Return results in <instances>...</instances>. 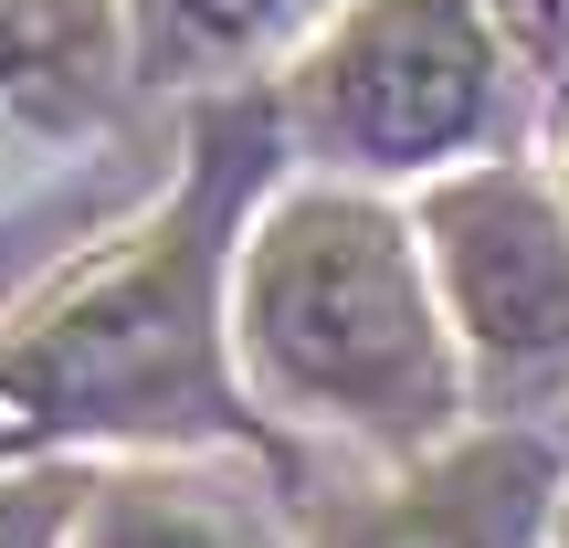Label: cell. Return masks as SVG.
<instances>
[{"instance_id": "obj_1", "label": "cell", "mask_w": 569, "mask_h": 548, "mask_svg": "<svg viewBox=\"0 0 569 548\" xmlns=\"http://www.w3.org/2000/svg\"><path fill=\"white\" fill-rule=\"evenodd\" d=\"M232 348L253 401H274L327 444H359L369 465H411L475 422L432 253L411 211L369 180H306L243 222Z\"/></svg>"}, {"instance_id": "obj_2", "label": "cell", "mask_w": 569, "mask_h": 548, "mask_svg": "<svg viewBox=\"0 0 569 548\" xmlns=\"http://www.w3.org/2000/svg\"><path fill=\"white\" fill-rule=\"evenodd\" d=\"M284 117H222L211 169L138 232L127 253L84 265L53 306H32L0 348V454L63 444V432H243L222 380L232 338V243H243V190L264 169Z\"/></svg>"}, {"instance_id": "obj_3", "label": "cell", "mask_w": 569, "mask_h": 548, "mask_svg": "<svg viewBox=\"0 0 569 548\" xmlns=\"http://www.w3.org/2000/svg\"><path fill=\"white\" fill-rule=\"evenodd\" d=\"M284 138L327 180H443L517 127L507 42L486 0H338L284 74Z\"/></svg>"}, {"instance_id": "obj_4", "label": "cell", "mask_w": 569, "mask_h": 548, "mask_svg": "<svg viewBox=\"0 0 569 548\" xmlns=\"http://www.w3.org/2000/svg\"><path fill=\"white\" fill-rule=\"evenodd\" d=\"M411 232L432 253V296L465 348L475 411L517 422V411L569 390V180L528 159H465L422 180Z\"/></svg>"}, {"instance_id": "obj_5", "label": "cell", "mask_w": 569, "mask_h": 548, "mask_svg": "<svg viewBox=\"0 0 569 548\" xmlns=\"http://www.w3.org/2000/svg\"><path fill=\"white\" fill-rule=\"evenodd\" d=\"M559 507L549 432H453L306 517L296 548H538Z\"/></svg>"}, {"instance_id": "obj_6", "label": "cell", "mask_w": 569, "mask_h": 548, "mask_svg": "<svg viewBox=\"0 0 569 548\" xmlns=\"http://www.w3.org/2000/svg\"><path fill=\"white\" fill-rule=\"evenodd\" d=\"M84 548H284L264 486L222 465H159L84 486Z\"/></svg>"}, {"instance_id": "obj_7", "label": "cell", "mask_w": 569, "mask_h": 548, "mask_svg": "<svg viewBox=\"0 0 569 548\" xmlns=\"http://www.w3.org/2000/svg\"><path fill=\"white\" fill-rule=\"evenodd\" d=\"M0 96L74 127L117 96V0H0Z\"/></svg>"}, {"instance_id": "obj_8", "label": "cell", "mask_w": 569, "mask_h": 548, "mask_svg": "<svg viewBox=\"0 0 569 548\" xmlns=\"http://www.w3.org/2000/svg\"><path fill=\"white\" fill-rule=\"evenodd\" d=\"M306 0H138V53L148 74H201V63H243L296 21Z\"/></svg>"}, {"instance_id": "obj_9", "label": "cell", "mask_w": 569, "mask_h": 548, "mask_svg": "<svg viewBox=\"0 0 569 548\" xmlns=\"http://www.w3.org/2000/svg\"><path fill=\"white\" fill-rule=\"evenodd\" d=\"M74 507H84L74 475H21V486H0V548H53L74 528Z\"/></svg>"}, {"instance_id": "obj_10", "label": "cell", "mask_w": 569, "mask_h": 548, "mask_svg": "<svg viewBox=\"0 0 569 548\" xmlns=\"http://www.w3.org/2000/svg\"><path fill=\"white\" fill-rule=\"evenodd\" d=\"M549 548H569V486H559V507H549Z\"/></svg>"}, {"instance_id": "obj_11", "label": "cell", "mask_w": 569, "mask_h": 548, "mask_svg": "<svg viewBox=\"0 0 569 548\" xmlns=\"http://www.w3.org/2000/svg\"><path fill=\"white\" fill-rule=\"evenodd\" d=\"M559 180H569V106H559Z\"/></svg>"}]
</instances>
